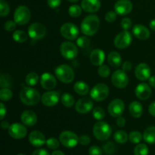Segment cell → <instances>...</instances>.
<instances>
[{
	"label": "cell",
	"instance_id": "d6986e66",
	"mask_svg": "<svg viewBox=\"0 0 155 155\" xmlns=\"http://www.w3.org/2000/svg\"><path fill=\"white\" fill-rule=\"evenodd\" d=\"M40 84L44 89L51 90L54 89L57 82H56L55 77L52 74L49 73H44L40 77Z\"/></svg>",
	"mask_w": 155,
	"mask_h": 155
},
{
	"label": "cell",
	"instance_id": "6125c7cd",
	"mask_svg": "<svg viewBox=\"0 0 155 155\" xmlns=\"http://www.w3.org/2000/svg\"><path fill=\"white\" fill-rule=\"evenodd\" d=\"M17 155H25V154H17Z\"/></svg>",
	"mask_w": 155,
	"mask_h": 155
},
{
	"label": "cell",
	"instance_id": "4dcf8cb0",
	"mask_svg": "<svg viewBox=\"0 0 155 155\" xmlns=\"http://www.w3.org/2000/svg\"><path fill=\"white\" fill-rule=\"evenodd\" d=\"M28 34L26 33V32L23 31V30H15L14 32L13 35V39L16 42H19V43H23V42H25L28 39Z\"/></svg>",
	"mask_w": 155,
	"mask_h": 155
},
{
	"label": "cell",
	"instance_id": "d6a6232c",
	"mask_svg": "<svg viewBox=\"0 0 155 155\" xmlns=\"http://www.w3.org/2000/svg\"><path fill=\"white\" fill-rule=\"evenodd\" d=\"M39 80V75L35 72H31L28 74L26 77V83L29 86H36L38 83Z\"/></svg>",
	"mask_w": 155,
	"mask_h": 155
},
{
	"label": "cell",
	"instance_id": "6da1fadb",
	"mask_svg": "<svg viewBox=\"0 0 155 155\" xmlns=\"http://www.w3.org/2000/svg\"><path fill=\"white\" fill-rule=\"evenodd\" d=\"M100 21L98 16L90 15L83 20L80 25L81 32L86 36H92L95 35L99 28Z\"/></svg>",
	"mask_w": 155,
	"mask_h": 155
},
{
	"label": "cell",
	"instance_id": "52a82bcc",
	"mask_svg": "<svg viewBox=\"0 0 155 155\" xmlns=\"http://www.w3.org/2000/svg\"><path fill=\"white\" fill-rule=\"evenodd\" d=\"M61 144L68 148H74L79 143V137L76 133L71 131H63L59 135Z\"/></svg>",
	"mask_w": 155,
	"mask_h": 155
},
{
	"label": "cell",
	"instance_id": "60d3db41",
	"mask_svg": "<svg viewBox=\"0 0 155 155\" xmlns=\"http://www.w3.org/2000/svg\"><path fill=\"white\" fill-rule=\"evenodd\" d=\"M10 12V7L5 0H0V15L5 17Z\"/></svg>",
	"mask_w": 155,
	"mask_h": 155
},
{
	"label": "cell",
	"instance_id": "603a6c76",
	"mask_svg": "<svg viewBox=\"0 0 155 155\" xmlns=\"http://www.w3.org/2000/svg\"><path fill=\"white\" fill-rule=\"evenodd\" d=\"M89 59L90 61L94 66H101L103 64L105 59V54L103 50L99 49V48H96L94 49L93 51L91 52L90 56H89Z\"/></svg>",
	"mask_w": 155,
	"mask_h": 155
},
{
	"label": "cell",
	"instance_id": "9a60e30c",
	"mask_svg": "<svg viewBox=\"0 0 155 155\" xmlns=\"http://www.w3.org/2000/svg\"><path fill=\"white\" fill-rule=\"evenodd\" d=\"M60 100V94L56 91L48 90L42 95L41 101L46 107H54Z\"/></svg>",
	"mask_w": 155,
	"mask_h": 155
},
{
	"label": "cell",
	"instance_id": "8992f818",
	"mask_svg": "<svg viewBox=\"0 0 155 155\" xmlns=\"http://www.w3.org/2000/svg\"><path fill=\"white\" fill-rule=\"evenodd\" d=\"M109 95V88L104 83L95 85L90 92V96L94 101H101L107 98Z\"/></svg>",
	"mask_w": 155,
	"mask_h": 155
},
{
	"label": "cell",
	"instance_id": "6f0895ef",
	"mask_svg": "<svg viewBox=\"0 0 155 155\" xmlns=\"http://www.w3.org/2000/svg\"><path fill=\"white\" fill-rule=\"evenodd\" d=\"M10 124L8 121L6 120H3L2 122L1 123V127L3 129V130H6V129H9L10 127Z\"/></svg>",
	"mask_w": 155,
	"mask_h": 155
},
{
	"label": "cell",
	"instance_id": "e575fe53",
	"mask_svg": "<svg viewBox=\"0 0 155 155\" xmlns=\"http://www.w3.org/2000/svg\"><path fill=\"white\" fill-rule=\"evenodd\" d=\"M13 97V92L8 88H2L0 90V99L2 101H7L11 100Z\"/></svg>",
	"mask_w": 155,
	"mask_h": 155
},
{
	"label": "cell",
	"instance_id": "ac0fdd59",
	"mask_svg": "<svg viewBox=\"0 0 155 155\" xmlns=\"http://www.w3.org/2000/svg\"><path fill=\"white\" fill-rule=\"evenodd\" d=\"M93 107V102L92 100L88 98H83L77 101L75 105V109L79 114H85L89 113Z\"/></svg>",
	"mask_w": 155,
	"mask_h": 155
},
{
	"label": "cell",
	"instance_id": "7bdbcfd3",
	"mask_svg": "<svg viewBox=\"0 0 155 155\" xmlns=\"http://www.w3.org/2000/svg\"><path fill=\"white\" fill-rule=\"evenodd\" d=\"M98 75L101 77H102V78H107L110 75V70L107 65L102 64L101 66H99V68H98Z\"/></svg>",
	"mask_w": 155,
	"mask_h": 155
},
{
	"label": "cell",
	"instance_id": "83f0119b",
	"mask_svg": "<svg viewBox=\"0 0 155 155\" xmlns=\"http://www.w3.org/2000/svg\"><path fill=\"white\" fill-rule=\"evenodd\" d=\"M143 139L148 144H155V127L151 126L144 131Z\"/></svg>",
	"mask_w": 155,
	"mask_h": 155
},
{
	"label": "cell",
	"instance_id": "f1b7e54d",
	"mask_svg": "<svg viewBox=\"0 0 155 155\" xmlns=\"http://www.w3.org/2000/svg\"><path fill=\"white\" fill-rule=\"evenodd\" d=\"M74 89L77 94L80 95H87L89 92V87L86 83L83 81H78L74 84Z\"/></svg>",
	"mask_w": 155,
	"mask_h": 155
},
{
	"label": "cell",
	"instance_id": "d4e9b609",
	"mask_svg": "<svg viewBox=\"0 0 155 155\" xmlns=\"http://www.w3.org/2000/svg\"><path fill=\"white\" fill-rule=\"evenodd\" d=\"M133 33L137 39L145 40L150 37V30L146 27L141 24H136L133 28Z\"/></svg>",
	"mask_w": 155,
	"mask_h": 155
},
{
	"label": "cell",
	"instance_id": "94428289",
	"mask_svg": "<svg viewBox=\"0 0 155 155\" xmlns=\"http://www.w3.org/2000/svg\"><path fill=\"white\" fill-rule=\"evenodd\" d=\"M68 1H69L70 2H77L79 1V0H68Z\"/></svg>",
	"mask_w": 155,
	"mask_h": 155
},
{
	"label": "cell",
	"instance_id": "b9f144b4",
	"mask_svg": "<svg viewBox=\"0 0 155 155\" xmlns=\"http://www.w3.org/2000/svg\"><path fill=\"white\" fill-rule=\"evenodd\" d=\"M60 141L58 140L55 138H50L46 140V145L49 149L55 150L59 148L60 146Z\"/></svg>",
	"mask_w": 155,
	"mask_h": 155
},
{
	"label": "cell",
	"instance_id": "d590c367",
	"mask_svg": "<svg viewBox=\"0 0 155 155\" xmlns=\"http://www.w3.org/2000/svg\"><path fill=\"white\" fill-rule=\"evenodd\" d=\"M143 139V135L139 131H133L129 135V140L133 144H139Z\"/></svg>",
	"mask_w": 155,
	"mask_h": 155
},
{
	"label": "cell",
	"instance_id": "74e56055",
	"mask_svg": "<svg viewBox=\"0 0 155 155\" xmlns=\"http://www.w3.org/2000/svg\"><path fill=\"white\" fill-rule=\"evenodd\" d=\"M103 151L107 155H112L116 151V145L113 142H107L103 145Z\"/></svg>",
	"mask_w": 155,
	"mask_h": 155
},
{
	"label": "cell",
	"instance_id": "7c38bea8",
	"mask_svg": "<svg viewBox=\"0 0 155 155\" xmlns=\"http://www.w3.org/2000/svg\"><path fill=\"white\" fill-rule=\"evenodd\" d=\"M61 34L64 38L68 40H74L77 39L79 35L78 27L72 23H65L61 27Z\"/></svg>",
	"mask_w": 155,
	"mask_h": 155
},
{
	"label": "cell",
	"instance_id": "4316f807",
	"mask_svg": "<svg viewBox=\"0 0 155 155\" xmlns=\"http://www.w3.org/2000/svg\"><path fill=\"white\" fill-rule=\"evenodd\" d=\"M129 110H130L131 116H133L135 118H139L143 114V107L140 102L134 101L130 104Z\"/></svg>",
	"mask_w": 155,
	"mask_h": 155
},
{
	"label": "cell",
	"instance_id": "3957f363",
	"mask_svg": "<svg viewBox=\"0 0 155 155\" xmlns=\"http://www.w3.org/2000/svg\"><path fill=\"white\" fill-rule=\"evenodd\" d=\"M112 130L110 126L104 121L99 120L93 127L94 136L99 141H106L110 138Z\"/></svg>",
	"mask_w": 155,
	"mask_h": 155
},
{
	"label": "cell",
	"instance_id": "db71d44e",
	"mask_svg": "<svg viewBox=\"0 0 155 155\" xmlns=\"http://www.w3.org/2000/svg\"><path fill=\"white\" fill-rule=\"evenodd\" d=\"M116 123H117V125L119 127H124L126 125L125 118L123 117L122 116L118 117H117Z\"/></svg>",
	"mask_w": 155,
	"mask_h": 155
},
{
	"label": "cell",
	"instance_id": "277c9868",
	"mask_svg": "<svg viewBox=\"0 0 155 155\" xmlns=\"http://www.w3.org/2000/svg\"><path fill=\"white\" fill-rule=\"evenodd\" d=\"M55 76L64 83H71L74 80V71L68 64H61L55 69Z\"/></svg>",
	"mask_w": 155,
	"mask_h": 155
},
{
	"label": "cell",
	"instance_id": "91938a15",
	"mask_svg": "<svg viewBox=\"0 0 155 155\" xmlns=\"http://www.w3.org/2000/svg\"><path fill=\"white\" fill-rule=\"evenodd\" d=\"M51 155H65V154H64L63 151H58V150H56V151H53L52 154H51Z\"/></svg>",
	"mask_w": 155,
	"mask_h": 155
},
{
	"label": "cell",
	"instance_id": "7dc6e473",
	"mask_svg": "<svg viewBox=\"0 0 155 155\" xmlns=\"http://www.w3.org/2000/svg\"><path fill=\"white\" fill-rule=\"evenodd\" d=\"M117 14L115 12H108L104 16V18L107 22L113 23L117 19Z\"/></svg>",
	"mask_w": 155,
	"mask_h": 155
},
{
	"label": "cell",
	"instance_id": "816d5d0a",
	"mask_svg": "<svg viewBox=\"0 0 155 155\" xmlns=\"http://www.w3.org/2000/svg\"><path fill=\"white\" fill-rule=\"evenodd\" d=\"M6 112H7V110H6L5 106L2 102H1L0 103V119H4L5 116L6 115Z\"/></svg>",
	"mask_w": 155,
	"mask_h": 155
},
{
	"label": "cell",
	"instance_id": "cb8c5ba5",
	"mask_svg": "<svg viewBox=\"0 0 155 155\" xmlns=\"http://www.w3.org/2000/svg\"><path fill=\"white\" fill-rule=\"evenodd\" d=\"M23 124L27 127H33L37 123V116L33 110H24L21 116Z\"/></svg>",
	"mask_w": 155,
	"mask_h": 155
},
{
	"label": "cell",
	"instance_id": "e0dca14e",
	"mask_svg": "<svg viewBox=\"0 0 155 155\" xmlns=\"http://www.w3.org/2000/svg\"><path fill=\"white\" fill-rule=\"evenodd\" d=\"M135 75L140 81H145L151 77V68L145 63L139 64L135 70Z\"/></svg>",
	"mask_w": 155,
	"mask_h": 155
},
{
	"label": "cell",
	"instance_id": "4fadbf2b",
	"mask_svg": "<svg viewBox=\"0 0 155 155\" xmlns=\"http://www.w3.org/2000/svg\"><path fill=\"white\" fill-rule=\"evenodd\" d=\"M8 134L12 138L15 139H22L27 136V130L24 124H12L8 129Z\"/></svg>",
	"mask_w": 155,
	"mask_h": 155
},
{
	"label": "cell",
	"instance_id": "8fae6325",
	"mask_svg": "<svg viewBox=\"0 0 155 155\" xmlns=\"http://www.w3.org/2000/svg\"><path fill=\"white\" fill-rule=\"evenodd\" d=\"M132 42V35L128 30H124L117 35L114 39L115 47L120 49H124L130 45Z\"/></svg>",
	"mask_w": 155,
	"mask_h": 155
},
{
	"label": "cell",
	"instance_id": "f907efd6",
	"mask_svg": "<svg viewBox=\"0 0 155 155\" xmlns=\"http://www.w3.org/2000/svg\"><path fill=\"white\" fill-rule=\"evenodd\" d=\"M132 63L130 61H127L124 62V64H123L122 65V70L124 71H125V72H130V71L132 70Z\"/></svg>",
	"mask_w": 155,
	"mask_h": 155
},
{
	"label": "cell",
	"instance_id": "1f68e13d",
	"mask_svg": "<svg viewBox=\"0 0 155 155\" xmlns=\"http://www.w3.org/2000/svg\"><path fill=\"white\" fill-rule=\"evenodd\" d=\"M61 102L64 107H71L74 104V98L69 93H64L61 96Z\"/></svg>",
	"mask_w": 155,
	"mask_h": 155
},
{
	"label": "cell",
	"instance_id": "836d02e7",
	"mask_svg": "<svg viewBox=\"0 0 155 155\" xmlns=\"http://www.w3.org/2000/svg\"><path fill=\"white\" fill-rule=\"evenodd\" d=\"M149 150L145 144H138L134 148V155H148Z\"/></svg>",
	"mask_w": 155,
	"mask_h": 155
},
{
	"label": "cell",
	"instance_id": "9c48e42d",
	"mask_svg": "<svg viewBox=\"0 0 155 155\" xmlns=\"http://www.w3.org/2000/svg\"><path fill=\"white\" fill-rule=\"evenodd\" d=\"M60 52L67 60H73L78 54V48L73 42H64L60 46Z\"/></svg>",
	"mask_w": 155,
	"mask_h": 155
},
{
	"label": "cell",
	"instance_id": "f6af8a7d",
	"mask_svg": "<svg viewBox=\"0 0 155 155\" xmlns=\"http://www.w3.org/2000/svg\"><path fill=\"white\" fill-rule=\"evenodd\" d=\"M17 24L15 23V21H8L5 23L4 28L5 30H7L8 32L14 31L16 29Z\"/></svg>",
	"mask_w": 155,
	"mask_h": 155
},
{
	"label": "cell",
	"instance_id": "f35d334b",
	"mask_svg": "<svg viewBox=\"0 0 155 155\" xmlns=\"http://www.w3.org/2000/svg\"><path fill=\"white\" fill-rule=\"evenodd\" d=\"M92 115L93 117L97 120H101L105 117V111L104 109L101 107H96L92 110Z\"/></svg>",
	"mask_w": 155,
	"mask_h": 155
},
{
	"label": "cell",
	"instance_id": "7402d4cb",
	"mask_svg": "<svg viewBox=\"0 0 155 155\" xmlns=\"http://www.w3.org/2000/svg\"><path fill=\"white\" fill-rule=\"evenodd\" d=\"M81 7L83 11L88 13H94L98 12L101 8L100 0H83Z\"/></svg>",
	"mask_w": 155,
	"mask_h": 155
},
{
	"label": "cell",
	"instance_id": "681fc988",
	"mask_svg": "<svg viewBox=\"0 0 155 155\" xmlns=\"http://www.w3.org/2000/svg\"><path fill=\"white\" fill-rule=\"evenodd\" d=\"M61 3V0H47V4L51 8H56Z\"/></svg>",
	"mask_w": 155,
	"mask_h": 155
},
{
	"label": "cell",
	"instance_id": "ee69618b",
	"mask_svg": "<svg viewBox=\"0 0 155 155\" xmlns=\"http://www.w3.org/2000/svg\"><path fill=\"white\" fill-rule=\"evenodd\" d=\"M133 25V22H132L131 19L129 18H123L122 21L120 22V26L124 30H128L130 29Z\"/></svg>",
	"mask_w": 155,
	"mask_h": 155
},
{
	"label": "cell",
	"instance_id": "ab89813d",
	"mask_svg": "<svg viewBox=\"0 0 155 155\" xmlns=\"http://www.w3.org/2000/svg\"><path fill=\"white\" fill-rule=\"evenodd\" d=\"M77 46L81 48H87L90 45V39L86 36H80L77 39Z\"/></svg>",
	"mask_w": 155,
	"mask_h": 155
},
{
	"label": "cell",
	"instance_id": "484cf974",
	"mask_svg": "<svg viewBox=\"0 0 155 155\" xmlns=\"http://www.w3.org/2000/svg\"><path fill=\"white\" fill-rule=\"evenodd\" d=\"M107 61L112 68H117L122 63V57L117 51H113L109 53L107 56Z\"/></svg>",
	"mask_w": 155,
	"mask_h": 155
},
{
	"label": "cell",
	"instance_id": "2e32d148",
	"mask_svg": "<svg viewBox=\"0 0 155 155\" xmlns=\"http://www.w3.org/2000/svg\"><path fill=\"white\" fill-rule=\"evenodd\" d=\"M133 7L130 0H118L114 4V11L117 15L125 16L132 12Z\"/></svg>",
	"mask_w": 155,
	"mask_h": 155
},
{
	"label": "cell",
	"instance_id": "5bb4252c",
	"mask_svg": "<svg viewBox=\"0 0 155 155\" xmlns=\"http://www.w3.org/2000/svg\"><path fill=\"white\" fill-rule=\"evenodd\" d=\"M125 110V104L123 100L116 98L112 100L108 105V112L114 117H118L122 115Z\"/></svg>",
	"mask_w": 155,
	"mask_h": 155
},
{
	"label": "cell",
	"instance_id": "f546056e",
	"mask_svg": "<svg viewBox=\"0 0 155 155\" xmlns=\"http://www.w3.org/2000/svg\"><path fill=\"white\" fill-rule=\"evenodd\" d=\"M114 139L115 142L120 144H124L127 142L129 139V136L127 133L124 130H117L114 134Z\"/></svg>",
	"mask_w": 155,
	"mask_h": 155
},
{
	"label": "cell",
	"instance_id": "7a4b0ae2",
	"mask_svg": "<svg viewBox=\"0 0 155 155\" xmlns=\"http://www.w3.org/2000/svg\"><path fill=\"white\" fill-rule=\"evenodd\" d=\"M40 93L36 89L31 87H24L20 92V98L23 104L33 106L38 104L41 100Z\"/></svg>",
	"mask_w": 155,
	"mask_h": 155
},
{
	"label": "cell",
	"instance_id": "680465c9",
	"mask_svg": "<svg viewBox=\"0 0 155 155\" xmlns=\"http://www.w3.org/2000/svg\"><path fill=\"white\" fill-rule=\"evenodd\" d=\"M149 27L151 30L155 31V19L151 21V22H150V24H149Z\"/></svg>",
	"mask_w": 155,
	"mask_h": 155
},
{
	"label": "cell",
	"instance_id": "ba28073f",
	"mask_svg": "<svg viewBox=\"0 0 155 155\" xmlns=\"http://www.w3.org/2000/svg\"><path fill=\"white\" fill-rule=\"evenodd\" d=\"M46 33V27L41 23H33L28 27V35L33 40H39L42 39L45 37Z\"/></svg>",
	"mask_w": 155,
	"mask_h": 155
},
{
	"label": "cell",
	"instance_id": "f5cc1de1",
	"mask_svg": "<svg viewBox=\"0 0 155 155\" xmlns=\"http://www.w3.org/2000/svg\"><path fill=\"white\" fill-rule=\"evenodd\" d=\"M32 155H50L48 151L43 148H39V149L35 150L33 152Z\"/></svg>",
	"mask_w": 155,
	"mask_h": 155
},
{
	"label": "cell",
	"instance_id": "c3c4849f",
	"mask_svg": "<svg viewBox=\"0 0 155 155\" xmlns=\"http://www.w3.org/2000/svg\"><path fill=\"white\" fill-rule=\"evenodd\" d=\"M91 142V139L87 135H83L79 137V143L82 145H88Z\"/></svg>",
	"mask_w": 155,
	"mask_h": 155
},
{
	"label": "cell",
	"instance_id": "bcb514c9",
	"mask_svg": "<svg viewBox=\"0 0 155 155\" xmlns=\"http://www.w3.org/2000/svg\"><path fill=\"white\" fill-rule=\"evenodd\" d=\"M103 151L101 148H99L97 145H93L89 148V155H102Z\"/></svg>",
	"mask_w": 155,
	"mask_h": 155
},
{
	"label": "cell",
	"instance_id": "30bf717a",
	"mask_svg": "<svg viewBox=\"0 0 155 155\" xmlns=\"http://www.w3.org/2000/svg\"><path fill=\"white\" fill-rule=\"evenodd\" d=\"M111 82L115 87L118 89H124L129 83V77L127 72L122 70H117L112 74Z\"/></svg>",
	"mask_w": 155,
	"mask_h": 155
},
{
	"label": "cell",
	"instance_id": "9f6ffc18",
	"mask_svg": "<svg viewBox=\"0 0 155 155\" xmlns=\"http://www.w3.org/2000/svg\"><path fill=\"white\" fill-rule=\"evenodd\" d=\"M148 83H149L150 86L155 88V76H151V77L148 79Z\"/></svg>",
	"mask_w": 155,
	"mask_h": 155
},
{
	"label": "cell",
	"instance_id": "44dd1931",
	"mask_svg": "<svg viewBox=\"0 0 155 155\" xmlns=\"http://www.w3.org/2000/svg\"><path fill=\"white\" fill-rule=\"evenodd\" d=\"M29 142L34 147H41L46 143V139L41 132L35 130L29 135Z\"/></svg>",
	"mask_w": 155,
	"mask_h": 155
},
{
	"label": "cell",
	"instance_id": "11a10c76",
	"mask_svg": "<svg viewBox=\"0 0 155 155\" xmlns=\"http://www.w3.org/2000/svg\"><path fill=\"white\" fill-rule=\"evenodd\" d=\"M148 112L151 116L155 117V101L150 104L149 107H148Z\"/></svg>",
	"mask_w": 155,
	"mask_h": 155
},
{
	"label": "cell",
	"instance_id": "ffe728a7",
	"mask_svg": "<svg viewBox=\"0 0 155 155\" xmlns=\"http://www.w3.org/2000/svg\"><path fill=\"white\" fill-rule=\"evenodd\" d=\"M136 97L140 100H147L151 95V89L150 85L142 83L138 85L135 91Z\"/></svg>",
	"mask_w": 155,
	"mask_h": 155
},
{
	"label": "cell",
	"instance_id": "8d00e7d4",
	"mask_svg": "<svg viewBox=\"0 0 155 155\" xmlns=\"http://www.w3.org/2000/svg\"><path fill=\"white\" fill-rule=\"evenodd\" d=\"M82 7L78 5H73L68 9V13L72 18H78L82 14Z\"/></svg>",
	"mask_w": 155,
	"mask_h": 155
},
{
	"label": "cell",
	"instance_id": "5b68a950",
	"mask_svg": "<svg viewBox=\"0 0 155 155\" xmlns=\"http://www.w3.org/2000/svg\"><path fill=\"white\" fill-rule=\"evenodd\" d=\"M31 18L30 11L27 6L20 5L15 9L14 13V21L18 25H25L30 21Z\"/></svg>",
	"mask_w": 155,
	"mask_h": 155
}]
</instances>
